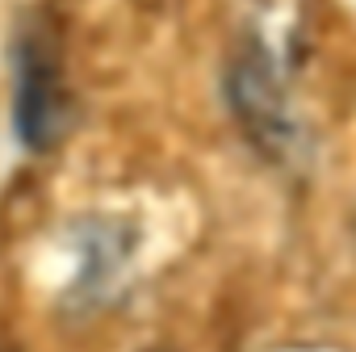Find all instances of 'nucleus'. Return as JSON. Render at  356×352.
<instances>
[{"mask_svg":"<svg viewBox=\"0 0 356 352\" xmlns=\"http://www.w3.org/2000/svg\"><path fill=\"white\" fill-rule=\"evenodd\" d=\"M17 130L22 143L47 151L67 130V93L59 80V51L42 38H26L17 59Z\"/></svg>","mask_w":356,"mask_h":352,"instance_id":"obj_2","label":"nucleus"},{"mask_svg":"<svg viewBox=\"0 0 356 352\" xmlns=\"http://www.w3.org/2000/svg\"><path fill=\"white\" fill-rule=\"evenodd\" d=\"M231 109L264 155L285 159L298 147V122L289 113L285 84L260 47H248L231 67Z\"/></svg>","mask_w":356,"mask_h":352,"instance_id":"obj_1","label":"nucleus"}]
</instances>
